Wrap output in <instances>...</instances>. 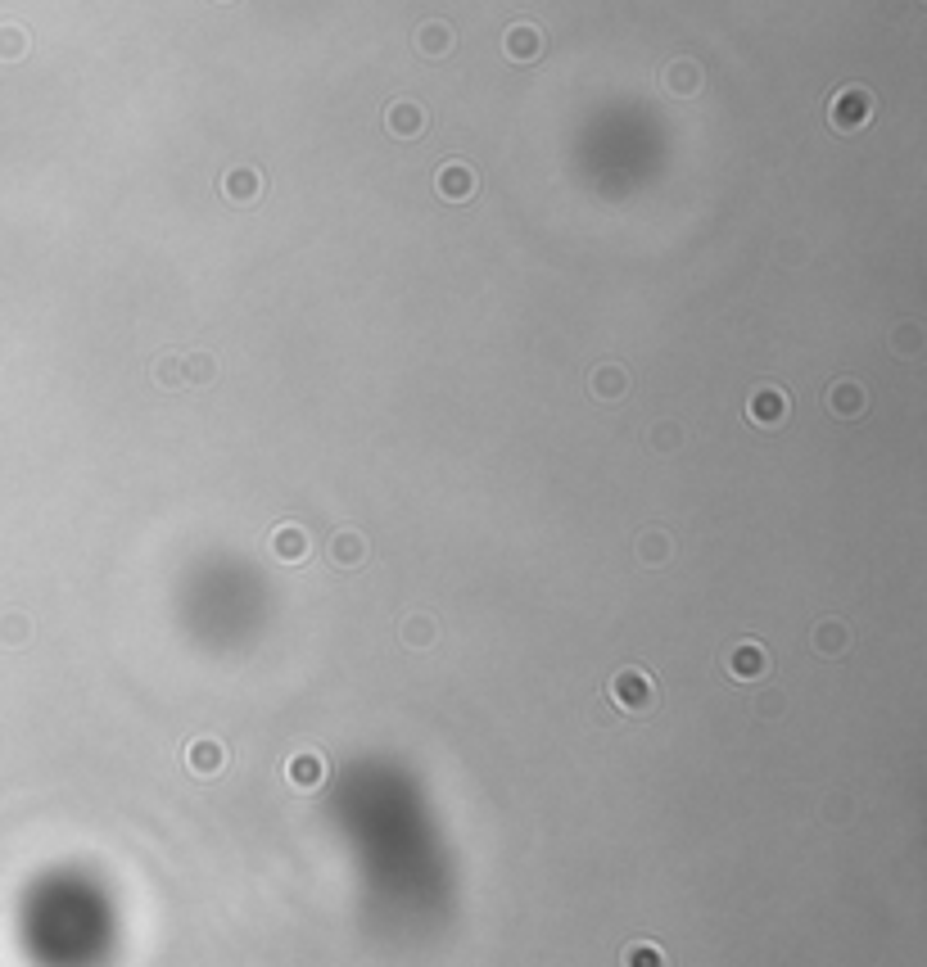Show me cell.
Masks as SVG:
<instances>
[{"label":"cell","instance_id":"1","mask_svg":"<svg viewBox=\"0 0 927 967\" xmlns=\"http://www.w3.org/2000/svg\"><path fill=\"white\" fill-rule=\"evenodd\" d=\"M606 701L615 705L620 714H652L656 710V683H652V674L647 669H638V665H625V669H615L611 674V683H606Z\"/></svg>","mask_w":927,"mask_h":967},{"label":"cell","instance_id":"2","mask_svg":"<svg viewBox=\"0 0 927 967\" xmlns=\"http://www.w3.org/2000/svg\"><path fill=\"white\" fill-rule=\"evenodd\" d=\"M869 118H873V91L869 86H842V91L833 95V104H828V123H833V132H842V136L864 132Z\"/></svg>","mask_w":927,"mask_h":967},{"label":"cell","instance_id":"3","mask_svg":"<svg viewBox=\"0 0 927 967\" xmlns=\"http://www.w3.org/2000/svg\"><path fill=\"white\" fill-rule=\"evenodd\" d=\"M823 407H828L837 421H860V416L869 412V389H864L855 376H837L833 385L823 389Z\"/></svg>","mask_w":927,"mask_h":967},{"label":"cell","instance_id":"4","mask_svg":"<svg viewBox=\"0 0 927 967\" xmlns=\"http://www.w3.org/2000/svg\"><path fill=\"white\" fill-rule=\"evenodd\" d=\"M475 186H480V177H475V168L466 159H444V163H439V172H435L439 199H448V204H471Z\"/></svg>","mask_w":927,"mask_h":967},{"label":"cell","instance_id":"5","mask_svg":"<svg viewBox=\"0 0 927 967\" xmlns=\"http://www.w3.org/2000/svg\"><path fill=\"white\" fill-rule=\"evenodd\" d=\"M426 127H430L426 104H417V100H389L385 104V132L394 136V141H417V136H426Z\"/></svg>","mask_w":927,"mask_h":967},{"label":"cell","instance_id":"6","mask_svg":"<svg viewBox=\"0 0 927 967\" xmlns=\"http://www.w3.org/2000/svg\"><path fill=\"white\" fill-rule=\"evenodd\" d=\"M724 669H729L733 683H760V678L769 674V651L760 647L756 638H747V642H738V647L724 656Z\"/></svg>","mask_w":927,"mask_h":967},{"label":"cell","instance_id":"7","mask_svg":"<svg viewBox=\"0 0 927 967\" xmlns=\"http://www.w3.org/2000/svg\"><path fill=\"white\" fill-rule=\"evenodd\" d=\"M787 412H792V398H787V389H774V385H760L747 403V421L765 425V430L787 425Z\"/></svg>","mask_w":927,"mask_h":967},{"label":"cell","instance_id":"8","mask_svg":"<svg viewBox=\"0 0 927 967\" xmlns=\"http://www.w3.org/2000/svg\"><path fill=\"white\" fill-rule=\"evenodd\" d=\"M186 769L195 773V778H218V773L227 769V746H222L218 737H195V742L186 746Z\"/></svg>","mask_w":927,"mask_h":967},{"label":"cell","instance_id":"9","mask_svg":"<svg viewBox=\"0 0 927 967\" xmlns=\"http://www.w3.org/2000/svg\"><path fill=\"white\" fill-rule=\"evenodd\" d=\"M285 782H290L294 791H317L326 782V755L322 751L290 755V764H285Z\"/></svg>","mask_w":927,"mask_h":967},{"label":"cell","instance_id":"10","mask_svg":"<svg viewBox=\"0 0 927 967\" xmlns=\"http://www.w3.org/2000/svg\"><path fill=\"white\" fill-rule=\"evenodd\" d=\"M272 552H276V561L299 565V561H308V552H313V538H308V529H303V525L285 520V525L272 529Z\"/></svg>","mask_w":927,"mask_h":967},{"label":"cell","instance_id":"11","mask_svg":"<svg viewBox=\"0 0 927 967\" xmlns=\"http://www.w3.org/2000/svg\"><path fill=\"white\" fill-rule=\"evenodd\" d=\"M222 195L231 199V204H258L263 199V172L249 168V163H240V168H227V177H222Z\"/></svg>","mask_w":927,"mask_h":967},{"label":"cell","instance_id":"12","mask_svg":"<svg viewBox=\"0 0 927 967\" xmlns=\"http://www.w3.org/2000/svg\"><path fill=\"white\" fill-rule=\"evenodd\" d=\"M502 50H507L511 64H534L543 55V32L534 23H511L507 37H502Z\"/></svg>","mask_w":927,"mask_h":967},{"label":"cell","instance_id":"13","mask_svg":"<svg viewBox=\"0 0 927 967\" xmlns=\"http://www.w3.org/2000/svg\"><path fill=\"white\" fill-rule=\"evenodd\" d=\"M367 556H371V547L358 529H340V534L331 538V565L335 570H358V565H367Z\"/></svg>","mask_w":927,"mask_h":967},{"label":"cell","instance_id":"14","mask_svg":"<svg viewBox=\"0 0 927 967\" xmlns=\"http://www.w3.org/2000/svg\"><path fill=\"white\" fill-rule=\"evenodd\" d=\"M810 647L819 651V656L837 660V656L851 651V629H846L842 620H819V624H814V633H810Z\"/></svg>","mask_w":927,"mask_h":967},{"label":"cell","instance_id":"15","mask_svg":"<svg viewBox=\"0 0 927 967\" xmlns=\"http://www.w3.org/2000/svg\"><path fill=\"white\" fill-rule=\"evenodd\" d=\"M412 46H417L426 59H444L448 50L457 46V32L448 28L444 19H430V23H421V28H417V37H412Z\"/></svg>","mask_w":927,"mask_h":967},{"label":"cell","instance_id":"16","mask_svg":"<svg viewBox=\"0 0 927 967\" xmlns=\"http://www.w3.org/2000/svg\"><path fill=\"white\" fill-rule=\"evenodd\" d=\"M588 389H593V398H602V403H615V398L629 394V371L620 367V362H602V367L593 371V380H588Z\"/></svg>","mask_w":927,"mask_h":967},{"label":"cell","instance_id":"17","mask_svg":"<svg viewBox=\"0 0 927 967\" xmlns=\"http://www.w3.org/2000/svg\"><path fill=\"white\" fill-rule=\"evenodd\" d=\"M701 82H706V73H701V64H692V59H674L670 68H665V91L670 95H697Z\"/></svg>","mask_w":927,"mask_h":967},{"label":"cell","instance_id":"18","mask_svg":"<svg viewBox=\"0 0 927 967\" xmlns=\"http://www.w3.org/2000/svg\"><path fill=\"white\" fill-rule=\"evenodd\" d=\"M634 556L656 570V565H665L674 556V538L665 534V529H643V534H638V543H634Z\"/></svg>","mask_w":927,"mask_h":967},{"label":"cell","instance_id":"19","mask_svg":"<svg viewBox=\"0 0 927 967\" xmlns=\"http://www.w3.org/2000/svg\"><path fill=\"white\" fill-rule=\"evenodd\" d=\"M435 642H439V624H435V615H426V611L407 615V620H403V647H407V651H430Z\"/></svg>","mask_w":927,"mask_h":967},{"label":"cell","instance_id":"20","mask_svg":"<svg viewBox=\"0 0 927 967\" xmlns=\"http://www.w3.org/2000/svg\"><path fill=\"white\" fill-rule=\"evenodd\" d=\"M620 967H670V958H665V949L656 945V940L638 936L620 949Z\"/></svg>","mask_w":927,"mask_h":967},{"label":"cell","instance_id":"21","mask_svg":"<svg viewBox=\"0 0 927 967\" xmlns=\"http://www.w3.org/2000/svg\"><path fill=\"white\" fill-rule=\"evenodd\" d=\"M32 642V620L23 611H5L0 615V647L5 651H19Z\"/></svg>","mask_w":927,"mask_h":967},{"label":"cell","instance_id":"22","mask_svg":"<svg viewBox=\"0 0 927 967\" xmlns=\"http://www.w3.org/2000/svg\"><path fill=\"white\" fill-rule=\"evenodd\" d=\"M887 344L896 357H918L923 353V326H918V321H900V326L891 330Z\"/></svg>","mask_w":927,"mask_h":967},{"label":"cell","instance_id":"23","mask_svg":"<svg viewBox=\"0 0 927 967\" xmlns=\"http://www.w3.org/2000/svg\"><path fill=\"white\" fill-rule=\"evenodd\" d=\"M28 32L19 28V23H0V64H14V59L28 55Z\"/></svg>","mask_w":927,"mask_h":967},{"label":"cell","instance_id":"24","mask_svg":"<svg viewBox=\"0 0 927 967\" xmlns=\"http://www.w3.org/2000/svg\"><path fill=\"white\" fill-rule=\"evenodd\" d=\"M181 371H186V385H213L218 362L209 353H190V357H181Z\"/></svg>","mask_w":927,"mask_h":967},{"label":"cell","instance_id":"25","mask_svg":"<svg viewBox=\"0 0 927 967\" xmlns=\"http://www.w3.org/2000/svg\"><path fill=\"white\" fill-rule=\"evenodd\" d=\"M154 385L159 389H181L186 385V371H181V357H154Z\"/></svg>","mask_w":927,"mask_h":967},{"label":"cell","instance_id":"26","mask_svg":"<svg viewBox=\"0 0 927 967\" xmlns=\"http://www.w3.org/2000/svg\"><path fill=\"white\" fill-rule=\"evenodd\" d=\"M679 443H683V430H679V425L661 421V425H656V430H652V448H656V452H674V448H679Z\"/></svg>","mask_w":927,"mask_h":967},{"label":"cell","instance_id":"27","mask_svg":"<svg viewBox=\"0 0 927 967\" xmlns=\"http://www.w3.org/2000/svg\"><path fill=\"white\" fill-rule=\"evenodd\" d=\"M783 705H787V696H783V692H765V696L756 701V714H760V719H774V714H783Z\"/></svg>","mask_w":927,"mask_h":967},{"label":"cell","instance_id":"28","mask_svg":"<svg viewBox=\"0 0 927 967\" xmlns=\"http://www.w3.org/2000/svg\"><path fill=\"white\" fill-rule=\"evenodd\" d=\"M222 5H227V0H222Z\"/></svg>","mask_w":927,"mask_h":967}]
</instances>
